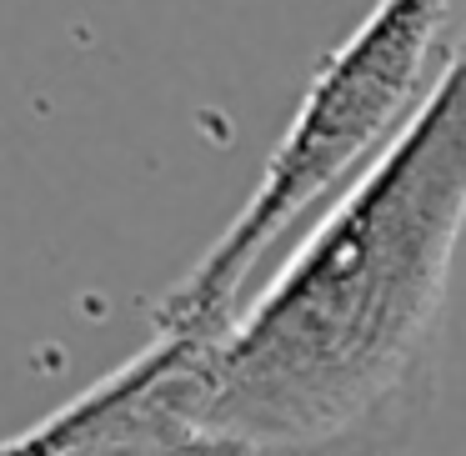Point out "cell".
<instances>
[{"instance_id": "cell-1", "label": "cell", "mask_w": 466, "mask_h": 456, "mask_svg": "<svg viewBox=\"0 0 466 456\" xmlns=\"http://www.w3.org/2000/svg\"><path fill=\"white\" fill-rule=\"evenodd\" d=\"M466 231V25L396 136L216 336L151 331L166 451H316L401 421Z\"/></svg>"}, {"instance_id": "cell-2", "label": "cell", "mask_w": 466, "mask_h": 456, "mask_svg": "<svg viewBox=\"0 0 466 456\" xmlns=\"http://www.w3.org/2000/svg\"><path fill=\"white\" fill-rule=\"evenodd\" d=\"M446 11L451 0H376L366 21L306 81L291 126L266 156L261 181L231 226L156 301L151 331L216 336L241 311V286L261 256L411 116V96L421 91L436 56Z\"/></svg>"}]
</instances>
